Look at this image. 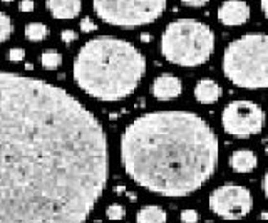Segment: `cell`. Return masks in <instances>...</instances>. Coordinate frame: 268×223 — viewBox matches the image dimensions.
Masks as SVG:
<instances>
[{
	"mask_svg": "<svg viewBox=\"0 0 268 223\" xmlns=\"http://www.w3.org/2000/svg\"><path fill=\"white\" fill-rule=\"evenodd\" d=\"M198 220H200V213L196 210L188 208L181 211V222L183 223H198Z\"/></svg>",
	"mask_w": 268,
	"mask_h": 223,
	"instance_id": "19",
	"label": "cell"
},
{
	"mask_svg": "<svg viewBox=\"0 0 268 223\" xmlns=\"http://www.w3.org/2000/svg\"><path fill=\"white\" fill-rule=\"evenodd\" d=\"M211 0H181V3L186 7H193V9H198V7H204L206 3H210Z\"/></svg>",
	"mask_w": 268,
	"mask_h": 223,
	"instance_id": "22",
	"label": "cell"
},
{
	"mask_svg": "<svg viewBox=\"0 0 268 223\" xmlns=\"http://www.w3.org/2000/svg\"><path fill=\"white\" fill-rule=\"evenodd\" d=\"M195 94L196 101L201 104H213L222 97V88L216 81L213 79H201L196 82L195 86Z\"/></svg>",
	"mask_w": 268,
	"mask_h": 223,
	"instance_id": "11",
	"label": "cell"
},
{
	"mask_svg": "<svg viewBox=\"0 0 268 223\" xmlns=\"http://www.w3.org/2000/svg\"><path fill=\"white\" fill-rule=\"evenodd\" d=\"M218 21L226 27L243 25L251 15L250 5L243 0H224L218 7Z\"/></svg>",
	"mask_w": 268,
	"mask_h": 223,
	"instance_id": "9",
	"label": "cell"
},
{
	"mask_svg": "<svg viewBox=\"0 0 268 223\" xmlns=\"http://www.w3.org/2000/svg\"><path fill=\"white\" fill-rule=\"evenodd\" d=\"M61 39H62V42H66V44H69V42H74V41H76V39H77V34L74 32V30L67 29V30H62Z\"/></svg>",
	"mask_w": 268,
	"mask_h": 223,
	"instance_id": "23",
	"label": "cell"
},
{
	"mask_svg": "<svg viewBox=\"0 0 268 223\" xmlns=\"http://www.w3.org/2000/svg\"><path fill=\"white\" fill-rule=\"evenodd\" d=\"M121 164L136 185L168 198H183L213 178L220 141L201 116L191 111H153L126 126Z\"/></svg>",
	"mask_w": 268,
	"mask_h": 223,
	"instance_id": "2",
	"label": "cell"
},
{
	"mask_svg": "<svg viewBox=\"0 0 268 223\" xmlns=\"http://www.w3.org/2000/svg\"><path fill=\"white\" fill-rule=\"evenodd\" d=\"M168 0H92L94 10L102 22L114 27L148 25L166 10Z\"/></svg>",
	"mask_w": 268,
	"mask_h": 223,
	"instance_id": "6",
	"label": "cell"
},
{
	"mask_svg": "<svg viewBox=\"0 0 268 223\" xmlns=\"http://www.w3.org/2000/svg\"><path fill=\"white\" fill-rule=\"evenodd\" d=\"M262 190H263V193H265V197L268 200V171H267L265 176H263V179H262Z\"/></svg>",
	"mask_w": 268,
	"mask_h": 223,
	"instance_id": "25",
	"label": "cell"
},
{
	"mask_svg": "<svg viewBox=\"0 0 268 223\" xmlns=\"http://www.w3.org/2000/svg\"><path fill=\"white\" fill-rule=\"evenodd\" d=\"M47 9L56 19H74L82 9L81 0H47Z\"/></svg>",
	"mask_w": 268,
	"mask_h": 223,
	"instance_id": "12",
	"label": "cell"
},
{
	"mask_svg": "<svg viewBox=\"0 0 268 223\" xmlns=\"http://www.w3.org/2000/svg\"><path fill=\"white\" fill-rule=\"evenodd\" d=\"M97 29V23H94V21L90 17H84L81 21V30L82 32H94V30Z\"/></svg>",
	"mask_w": 268,
	"mask_h": 223,
	"instance_id": "20",
	"label": "cell"
},
{
	"mask_svg": "<svg viewBox=\"0 0 268 223\" xmlns=\"http://www.w3.org/2000/svg\"><path fill=\"white\" fill-rule=\"evenodd\" d=\"M12 35V21L5 12H0V44L9 41Z\"/></svg>",
	"mask_w": 268,
	"mask_h": 223,
	"instance_id": "17",
	"label": "cell"
},
{
	"mask_svg": "<svg viewBox=\"0 0 268 223\" xmlns=\"http://www.w3.org/2000/svg\"><path fill=\"white\" fill-rule=\"evenodd\" d=\"M222 126L226 134L240 139L257 136L265 126V111L253 101H231L222 112Z\"/></svg>",
	"mask_w": 268,
	"mask_h": 223,
	"instance_id": "7",
	"label": "cell"
},
{
	"mask_svg": "<svg viewBox=\"0 0 268 223\" xmlns=\"http://www.w3.org/2000/svg\"><path fill=\"white\" fill-rule=\"evenodd\" d=\"M25 69H27V70H32V69H34V66H32V64H27V66H25Z\"/></svg>",
	"mask_w": 268,
	"mask_h": 223,
	"instance_id": "29",
	"label": "cell"
},
{
	"mask_svg": "<svg viewBox=\"0 0 268 223\" xmlns=\"http://www.w3.org/2000/svg\"><path fill=\"white\" fill-rule=\"evenodd\" d=\"M49 35V27L45 23L41 22H30L25 25V37L27 41H32V42H41Z\"/></svg>",
	"mask_w": 268,
	"mask_h": 223,
	"instance_id": "15",
	"label": "cell"
},
{
	"mask_svg": "<svg viewBox=\"0 0 268 223\" xmlns=\"http://www.w3.org/2000/svg\"><path fill=\"white\" fill-rule=\"evenodd\" d=\"M215 32L195 19H176L161 35V54L181 67H198L215 52Z\"/></svg>",
	"mask_w": 268,
	"mask_h": 223,
	"instance_id": "5",
	"label": "cell"
},
{
	"mask_svg": "<svg viewBox=\"0 0 268 223\" xmlns=\"http://www.w3.org/2000/svg\"><path fill=\"white\" fill-rule=\"evenodd\" d=\"M23 57H25V50L21 49V47H15V49L9 50V59H10L12 62L23 61Z\"/></svg>",
	"mask_w": 268,
	"mask_h": 223,
	"instance_id": "21",
	"label": "cell"
},
{
	"mask_svg": "<svg viewBox=\"0 0 268 223\" xmlns=\"http://www.w3.org/2000/svg\"><path fill=\"white\" fill-rule=\"evenodd\" d=\"M223 74L242 89L268 88V34L251 32L231 41L223 54Z\"/></svg>",
	"mask_w": 268,
	"mask_h": 223,
	"instance_id": "4",
	"label": "cell"
},
{
	"mask_svg": "<svg viewBox=\"0 0 268 223\" xmlns=\"http://www.w3.org/2000/svg\"><path fill=\"white\" fill-rule=\"evenodd\" d=\"M108 178L97 117L56 84L0 70V223H84Z\"/></svg>",
	"mask_w": 268,
	"mask_h": 223,
	"instance_id": "1",
	"label": "cell"
},
{
	"mask_svg": "<svg viewBox=\"0 0 268 223\" xmlns=\"http://www.w3.org/2000/svg\"><path fill=\"white\" fill-rule=\"evenodd\" d=\"M183 92V82L171 72H163L157 76L151 84V94L157 101H171L181 96Z\"/></svg>",
	"mask_w": 268,
	"mask_h": 223,
	"instance_id": "10",
	"label": "cell"
},
{
	"mask_svg": "<svg viewBox=\"0 0 268 223\" xmlns=\"http://www.w3.org/2000/svg\"><path fill=\"white\" fill-rule=\"evenodd\" d=\"M124 215H126V210H124V206H121V205H111V206H108V210H106V217L109 218V220H123L124 218Z\"/></svg>",
	"mask_w": 268,
	"mask_h": 223,
	"instance_id": "18",
	"label": "cell"
},
{
	"mask_svg": "<svg viewBox=\"0 0 268 223\" xmlns=\"http://www.w3.org/2000/svg\"><path fill=\"white\" fill-rule=\"evenodd\" d=\"M260 7H262L263 15H265L267 21H268V0H260Z\"/></svg>",
	"mask_w": 268,
	"mask_h": 223,
	"instance_id": "26",
	"label": "cell"
},
{
	"mask_svg": "<svg viewBox=\"0 0 268 223\" xmlns=\"http://www.w3.org/2000/svg\"><path fill=\"white\" fill-rule=\"evenodd\" d=\"M42 67L47 70H56L57 67H61L62 64V54H59L57 50H45L41 57Z\"/></svg>",
	"mask_w": 268,
	"mask_h": 223,
	"instance_id": "16",
	"label": "cell"
},
{
	"mask_svg": "<svg viewBox=\"0 0 268 223\" xmlns=\"http://www.w3.org/2000/svg\"><path fill=\"white\" fill-rule=\"evenodd\" d=\"M3 2H12V0H3Z\"/></svg>",
	"mask_w": 268,
	"mask_h": 223,
	"instance_id": "30",
	"label": "cell"
},
{
	"mask_svg": "<svg viewBox=\"0 0 268 223\" xmlns=\"http://www.w3.org/2000/svg\"><path fill=\"white\" fill-rule=\"evenodd\" d=\"M166 211L156 205L143 206L136 215V223H166Z\"/></svg>",
	"mask_w": 268,
	"mask_h": 223,
	"instance_id": "14",
	"label": "cell"
},
{
	"mask_svg": "<svg viewBox=\"0 0 268 223\" xmlns=\"http://www.w3.org/2000/svg\"><path fill=\"white\" fill-rule=\"evenodd\" d=\"M260 218H262V220H268V213H262L260 215Z\"/></svg>",
	"mask_w": 268,
	"mask_h": 223,
	"instance_id": "28",
	"label": "cell"
},
{
	"mask_svg": "<svg viewBox=\"0 0 268 223\" xmlns=\"http://www.w3.org/2000/svg\"><path fill=\"white\" fill-rule=\"evenodd\" d=\"M141 39H143L144 42H148L149 41V34H143V35H141Z\"/></svg>",
	"mask_w": 268,
	"mask_h": 223,
	"instance_id": "27",
	"label": "cell"
},
{
	"mask_svg": "<svg viewBox=\"0 0 268 223\" xmlns=\"http://www.w3.org/2000/svg\"><path fill=\"white\" fill-rule=\"evenodd\" d=\"M210 210L223 220H242L253 210V195L246 186L226 183L210 195Z\"/></svg>",
	"mask_w": 268,
	"mask_h": 223,
	"instance_id": "8",
	"label": "cell"
},
{
	"mask_svg": "<svg viewBox=\"0 0 268 223\" xmlns=\"http://www.w3.org/2000/svg\"><path fill=\"white\" fill-rule=\"evenodd\" d=\"M74 81L88 96L104 103L129 97L146 74V57L131 42L112 35L90 39L74 59Z\"/></svg>",
	"mask_w": 268,
	"mask_h": 223,
	"instance_id": "3",
	"label": "cell"
},
{
	"mask_svg": "<svg viewBox=\"0 0 268 223\" xmlns=\"http://www.w3.org/2000/svg\"><path fill=\"white\" fill-rule=\"evenodd\" d=\"M258 158L251 150H236L230 156V166L235 173H250L257 168Z\"/></svg>",
	"mask_w": 268,
	"mask_h": 223,
	"instance_id": "13",
	"label": "cell"
},
{
	"mask_svg": "<svg viewBox=\"0 0 268 223\" xmlns=\"http://www.w3.org/2000/svg\"><path fill=\"white\" fill-rule=\"evenodd\" d=\"M35 7L34 0H22L21 5H19V9H21L22 12H32Z\"/></svg>",
	"mask_w": 268,
	"mask_h": 223,
	"instance_id": "24",
	"label": "cell"
}]
</instances>
